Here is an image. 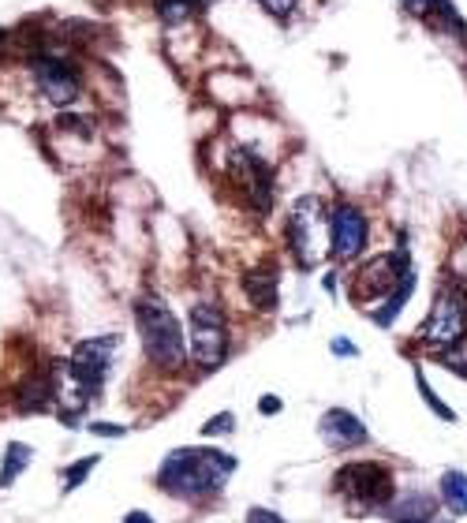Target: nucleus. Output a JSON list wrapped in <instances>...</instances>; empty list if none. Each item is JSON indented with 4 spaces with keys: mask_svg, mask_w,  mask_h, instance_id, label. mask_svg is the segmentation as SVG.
<instances>
[{
    "mask_svg": "<svg viewBox=\"0 0 467 523\" xmlns=\"http://www.w3.org/2000/svg\"><path fill=\"white\" fill-rule=\"evenodd\" d=\"M240 471V460L225 449H210V445H184L172 449L161 467H157V490L180 501H206L217 497L228 486V479Z\"/></svg>",
    "mask_w": 467,
    "mask_h": 523,
    "instance_id": "f257e3e1",
    "label": "nucleus"
},
{
    "mask_svg": "<svg viewBox=\"0 0 467 523\" xmlns=\"http://www.w3.org/2000/svg\"><path fill=\"white\" fill-rule=\"evenodd\" d=\"M135 326H139L142 352L150 359V367L161 374H176L187 363V337L180 329V318L161 296H142L135 303Z\"/></svg>",
    "mask_w": 467,
    "mask_h": 523,
    "instance_id": "f03ea898",
    "label": "nucleus"
},
{
    "mask_svg": "<svg viewBox=\"0 0 467 523\" xmlns=\"http://www.w3.org/2000/svg\"><path fill=\"white\" fill-rule=\"evenodd\" d=\"M333 490L337 497L348 501L352 512H374L393 505V471L382 460H352L333 475Z\"/></svg>",
    "mask_w": 467,
    "mask_h": 523,
    "instance_id": "7ed1b4c3",
    "label": "nucleus"
},
{
    "mask_svg": "<svg viewBox=\"0 0 467 523\" xmlns=\"http://www.w3.org/2000/svg\"><path fill=\"white\" fill-rule=\"evenodd\" d=\"M419 337L430 348H460V340L467 337V288L460 281H441L438 296L430 303L426 326L419 329Z\"/></svg>",
    "mask_w": 467,
    "mask_h": 523,
    "instance_id": "20e7f679",
    "label": "nucleus"
},
{
    "mask_svg": "<svg viewBox=\"0 0 467 523\" xmlns=\"http://www.w3.org/2000/svg\"><path fill=\"white\" fill-rule=\"evenodd\" d=\"M329 243V225H326V206L318 195H303L292 206L288 217V247L296 255L299 269H314L326 255Z\"/></svg>",
    "mask_w": 467,
    "mask_h": 523,
    "instance_id": "39448f33",
    "label": "nucleus"
},
{
    "mask_svg": "<svg viewBox=\"0 0 467 523\" xmlns=\"http://www.w3.org/2000/svg\"><path fill=\"white\" fill-rule=\"evenodd\" d=\"M187 355L199 370H217L228 359V322L221 307L199 303L187 314Z\"/></svg>",
    "mask_w": 467,
    "mask_h": 523,
    "instance_id": "423d86ee",
    "label": "nucleus"
},
{
    "mask_svg": "<svg viewBox=\"0 0 467 523\" xmlns=\"http://www.w3.org/2000/svg\"><path fill=\"white\" fill-rule=\"evenodd\" d=\"M408 273H411V258L404 247L393 251V255L367 258V262H359V269L352 273V299L355 303L385 299L400 281H404V277H408Z\"/></svg>",
    "mask_w": 467,
    "mask_h": 523,
    "instance_id": "0eeeda50",
    "label": "nucleus"
},
{
    "mask_svg": "<svg viewBox=\"0 0 467 523\" xmlns=\"http://www.w3.org/2000/svg\"><path fill=\"white\" fill-rule=\"evenodd\" d=\"M329 225V247H333V258L340 262H355L367 247V213L359 210L355 202H333V210L326 213Z\"/></svg>",
    "mask_w": 467,
    "mask_h": 523,
    "instance_id": "6e6552de",
    "label": "nucleus"
},
{
    "mask_svg": "<svg viewBox=\"0 0 467 523\" xmlns=\"http://www.w3.org/2000/svg\"><path fill=\"white\" fill-rule=\"evenodd\" d=\"M30 75L42 90L45 98L53 101L57 109H71L75 101L83 98V83H79V71L71 68L68 60L49 57V53H34L30 57Z\"/></svg>",
    "mask_w": 467,
    "mask_h": 523,
    "instance_id": "1a4fd4ad",
    "label": "nucleus"
},
{
    "mask_svg": "<svg viewBox=\"0 0 467 523\" xmlns=\"http://www.w3.org/2000/svg\"><path fill=\"white\" fill-rule=\"evenodd\" d=\"M228 169H232L236 184L247 191V202H251L258 213L273 210V165H266L255 150L240 146V150L232 154V165H228Z\"/></svg>",
    "mask_w": 467,
    "mask_h": 523,
    "instance_id": "9d476101",
    "label": "nucleus"
},
{
    "mask_svg": "<svg viewBox=\"0 0 467 523\" xmlns=\"http://www.w3.org/2000/svg\"><path fill=\"white\" fill-rule=\"evenodd\" d=\"M318 438L326 441L329 449H337V453H348V449H359V445H367V423L352 415L348 408H329L322 411V419H318Z\"/></svg>",
    "mask_w": 467,
    "mask_h": 523,
    "instance_id": "9b49d317",
    "label": "nucleus"
},
{
    "mask_svg": "<svg viewBox=\"0 0 467 523\" xmlns=\"http://www.w3.org/2000/svg\"><path fill=\"white\" fill-rule=\"evenodd\" d=\"M57 370V367H53ZM15 408L30 411V415H42V411H53L60 404V374H45V370H34L23 382L15 385Z\"/></svg>",
    "mask_w": 467,
    "mask_h": 523,
    "instance_id": "f8f14e48",
    "label": "nucleus"
},
{
    "mask_svg": "<svg viewBox=\"0 0 467 523\" xmlns=\"http://www.w3.org/2000/svg\"><path fill=\"white\" fill-rule=\"evenodd\" d=\"M281 277H277V269L273 266H255L243 273V296H247V303L255 307L258 314H269L277 311V303H281Z\"/></svg>",
    "mask_w": 467,
    "mask_h": 523,
    "instance_id": "ddd939ff",
    "label": "nucleus"
},
{
    "mask_svg": "<svg viewBox=\"0 0 467 523\" xmlns=\"http://www.w3.org/2000/svg\"><path fill=\"white\" fill-rule=\"evenodd\" d=\"M434 509H438V497L423 494V490H415V494L408 497H393V505H389V520L393 523H426L430 516H434Z\"/></svg>",
    "mask_w": 467,
    "mask_h": 523,
    "instance_id": "4468645a",
    "label": "nucleus"
},
{
    "mask_svg": "<svg viewBox=\"0 0 467 523\" xmlns=\"http://www.w3.org/2000/svg\"><path fill=\"white\" fill-rule=\"evenodd\" d=\"M30 464H34V449L23 445V441H8L4 456H0V494L12 490L15 482H19V475L30 471Z\"/></svg>",
    "mask_w": 467,
    "mask_h": 523,
    "instance_id": "2eb2a0df",
    "label": "nucleus"
},
{
    "mask_svg": "<svg viewBox=\"0 0 467 523\" xmlns=\"http://www.w3.org/2000/svg\"><path fill=\"white\" fill-rule=\"evenodd\" d=\"M411 288H415V273H408V277H404V281H400L397 288H393V292L385 296L382 307L370 314V322H374L378 329H389V326H393V322L400 318V311H404V303L411 299Z\"/></svg>",
    "mask_w": 467,
    "mask_h": 523,
    "instance_id": "dca6fc26",
    "label": "nucleus"
},
{
    "mask_svg": "<svg viewBox=\"0 0 467 523\" xmlns=\"http://www.w3.org/2000/svg\"><path fill=\"white\" fill-rule=\"evenodd\" d=\"M441 501L449 505V512H456V516H467V475H464V471L449 467V471L441 475Z\"/></svg>",
    "mask_w": 467,
    "mask_h": 523,
    "instance_id": "f3484780",
    "label": "nucleus"
},
{
    "mask_svg": "<svg viewBox=\"0 0 467 523\" xmlns=\"http://www.w3.org/2000/svg\"><path fill=\"white\" fill-rule=\"evenodd\" d=\"M199 12V0H157V15L165 27H184Z\"/></svg>",
    "mask_w": 467,
    "mask_h": 523,
    "instance_id": "a211bd4d",
    "label": "nucleus"
},
{
    "mask_svg": "<svg viewBox=\"0 0 467 523\" xmlns=\"http://www.w3.org/2000/svg\"><path fill=\"white\" fill-rule=\"evenodd\" d=\"M98 464H101V456H83V460L68 464L64 467V475H60V490H64V494H75V490L94 475V467Z\"/></svg>",
    "mask_w": 467,
    "mask_h": 523,
    "instance_id": "6ab92c4d",
    "label": "nucleus"
},
{
    "mask_svg": "<svg viewBox=\"0 0 467 523\" xmlns=\"http://www.w3.org/2000/svg\"><path fill=\"white\" fill-rule=\"evenodd\" d=\"M415 389H419V393H423L426 408L434 411V415H438L441 423H456V411H453V408H445V404H441V396L434 393V389H430V382H426L423 374H415Z\"/></svg>",
    "mask_w": 467,
    "mask_h": 523,
    "instance_id": "aec40b11",
    "label": "nucleus"
},
{
    "mask_svg": "<svg viewBox=\"0 0 467 523\" xmlns=\"http://www.w3.org/2000/svg\"><path fill=\"white\" fill-rule=\"evenodd\" d=\"M232 430H236V415H232V411H221V415H213V419L202 423V438H225Z\"/></svg>",
    "mask_w": 467,
    "mask_h": 523,
    "instance_id": "412c9836",
    "label": "nucleus"
},
{
    "mask_svg": "<svg viewBox=\"0 0 467 523\" xmlns=\"http://www.w3.org/2000/svg\"><path fill=\"white\" fill-rule=\"evenodd\" d=\"M258 4H262L269 15H277V19H288V15L296 12L299 0H258Z\"/></svg>",
    "mask_w": 467,
    "mask_h": 523,
    "instance_id": "4be33fe9",
    "label": "nucleus"
},
{
    "mask_svg": "<svg viewBox=\"0 0 467 523\" xmlns=\"http://www.w3.org/2000/svg\"><path fill=\"white\" fill-rule=\"evenodd\" d=\"M90 434H98V438H124L128 434V426H116V423H86Z\"/></svg>",
    "mask_w": 467,
    "mask_h": 523,
    "instance_id": "5701e85b",
    "label": "nucleus"
},
{
    "mask_svg": "<svg viewBox=\"0 0 467 523\" xmlns=\"http://www.w3.org/2000/svg\"><path fill=\"white\" fill-rule=\"evenodd\" d=\"M247 523H288L281 516V512L273 509H262V505H255V509H247Z\"/></svg>",
    "mask_w": 467,
    "mask_h": 523,
    "instance_id": "b1692460",
    "label": "nucleus"
},
{
    "mask_svg": "<svg viewBox=\"0 0 467 523\" xmlns=\"http://www.w3.org/2000/svg\"><path fill=\"white\" fill-rule=\"evenodd\" d=\"M281 408L284 404H281V396L277 393H266L262 400H258V411H262V415H281Z\"/></svg>",
    "mask_w": 467,
    "mask_h": 523,
    "instance_id": "393cba45",
    "label": "nucleus"
},
{
    "mask_svg": "<svg viewBox=\"0 0 467 523\" xmlns=\"http://www.w3.org/2000/svg\"><path fill=\"white\" fill-rule=\"evenodd\" d=\"M333 352H337L340 359H352V355L359 352V348H355V344H352L348 337H333Z\"/></svg>",
    "mask_w": 467,
    "mask_h": 523,
    "instance_id": "a878e982",
    "label": "nucleus"
},
{
    "mask_svg": "<svg viewBox=\"0 0 467 523\" xmlns=\"http://www.w3.org/2000/svg\"><path fill=\"white\" fill-rule=\"evenodd\" d=\"M120 523H157L154 516H150V512H142V509H131L128 516H124V520Z\"/></svg>",
    "mask_w": 467,
    "mask_h": 523,
    "instance_id": "bb28decb",
    "label": "nucleus"
},
{
    "mask_svg": "<svg viewBox=\"0 0 467 523\" xmlns=\"http://www.w3.org/2000/svg\"><path fill=\"white\" fill-rule=\"evenodd\" d=\"M426 523H430V520H426Z\"/></svg>",
    "mask_w": 467,
    "mask_h": 523,
    "instance_id": "cd10ccee",
    "label": "nucleus"
}]
</instances>
